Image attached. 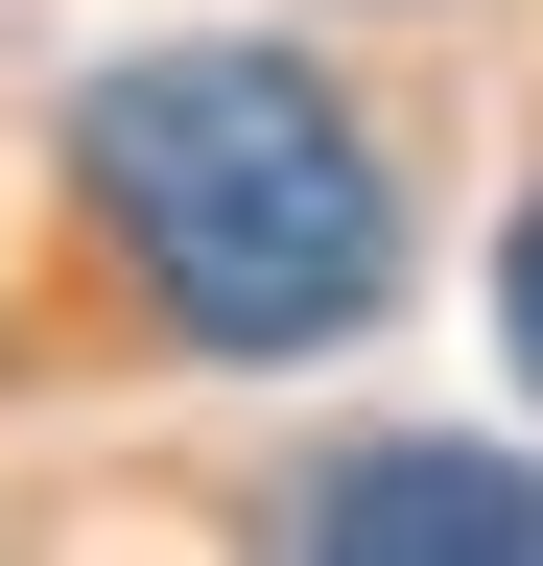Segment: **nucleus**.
Returning <instances> with one entry per match:
<instances>
[{
    "label": "nucleus",
    "instance_id": "obj_1",
    "mask_svg": "<svg viewBox=\"0 0 543 566\" xmlns=\"http://www.w3.org/2000/svg\"><path fill=\"white\" fill-rule=\"evenodd\" d=\"M72 166L189 354H331L401 283V166L307 48H118L72 95Z\"/></svg>",
    "mask_w": 543,
    "mask_h": 566
},
{
    "label": "nucleus",
    "instance_id": "obj_2",
    "mask_svg": "<svg viewBox=\"0 0 543 566\" xmlns=\"http://www.w3.org/2000/svg\"><path fill=\"white\" fill-rule=\"evenodd\" d=\"M307 566H543V472L520 449H331L284 495Z\"/></svg>",
    "mask_w": 543,
    "mask_h": 566
},
{
    "label": "nucleus",
    "instance_id": "obj_3",
    "mask_svg": "<svg viewBox=\"0 0 543 566\" xmlns=\"http://www.w3.org/2000/svg\"><path fill=\"white\" fill-rule=\"evenodd\" d=\"M497 354H520V401H543V189H520V237H497Z\"/></svg>",
    "mask_w": 543,
    "mask_h": 566
}]
</instances>
